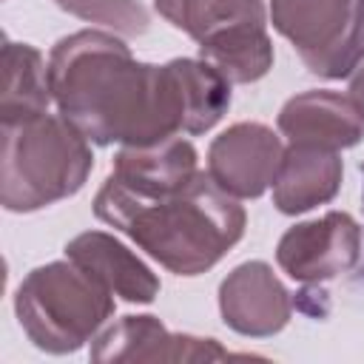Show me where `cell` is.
Listing matches in <instances>:
<instances>
[{
  "label": "cell",
  "instance_id": "obj_5",
  "mask_svg": "<svg viewBox=\"0 0 364 364\" xmlns=\"http://www.w3.org/2000/svg\"><path fill=\"white\" fill-rule=\"evenodd\" d=\"M276 262L293 282L318 287L358 267L361 228L344 210H330L321 219L299 222L279 239Z\"/></svg>",
  "mask_w": 364,
  "mask_h": 364
},
{
  "label": "cell",
  "instance_id": "obj_7",
  "mask_svg": "<svg viewBox=\"0 0 364 364\" xmlns=\"http://www.w3.org/2000/svg\"><path fill=\"white\" fill-rule=\"evenodd\" d=\"M282 156L284 145L273 128L262 122H236L210 142L208 173L225 193L256 199L273 185Z\"/></svg>",
  "mask_w": 364,
  "mask_h": 364
},
{
  "label": "cell",
  "instance_id": "obj_4",
  "mask_svg": "<svg viewBox=\"0 0 364 364\" xmlns=\"http://www.w3.org/2000/svg\"><path fill=\"white\" fill-rule=\"evenodd\" d=\"M14 313L37 350L65 355L100 336L114 316V293L65 256L34 267L20 282Z\"/></svg>",
  "mask_w": 364,
  "mask_h": 364
},
{
  "label": "cell",
  "instance_id": "obj_3",
  "mask_svg": "<svg viewBox=\"0 0 364 364\" xmlns=\"http://www.w3.org/2000/svg\"><path fill=\"white\" fill-rule=\"evenodd\" d=\"M91 168V142L63 114L3 122L0 202L9 213H31L74 196Z\"/></svg>",
  "mask_w": 364,
  "mask_h": 364
},
{
  "label": "cell",
  "instance_id": "obj_19",
  "mask_svg": "<svg viewBox=\"0 0 364 364\" xmlns=\"http://www.w3.org/2000/svg\"><path fill=\"white\" fill-rule=\"evenodd\" d=\"M350 97L355 100L358 111L364 114V63L355 65V71L350 74Z\"/></svg>",
  "mask_w": 364,
  "mask_h": 364
},
{
  "label": "cell",
  "instance_id": "obj_17",
  "mask_svg": "<svg viewBox=\"0 0 364 364\" xmlns=\"http://www.w3.org/2000/svg\"><path fill=\"white\" fill-rule=\"evenodd\" d=\"M54 3L80 20L100 23L125 37L145 34L148 23H151L145 6L136 0H54Z\"/></svg>",
  "mask_w": 364,
  "mask_h": 364
},
{
  "label": "cell",
  "instance_id": "obj_14",
  "mask_svg": "<svg viewBox=\"0 0 364 364\" xmlns=\"http://www.w3.org/2000/svg\"><path fill=\"white\" fill-rule=\"evenodd\" d=\"M54 102L48 85V63L28 43H3V97H0V119H28L48 114Z\"/></svg>",
  "mask_w": 364,
  "mask_h": 364
},
{
  "label": "cell",
  "instance_id": "obj_20",
  "mask_svg": "<svg viewBox=\"0 0 364 364\" xmlns=\"http://www.w3.org/2000/svg\"><path fill=\"white\" fill-rule=\"evenodd\" d=\"M361 199H364V188H361ZM361 282H364V267H361Z\"/></svg>",
  "mask_w": 364,
  "mask_h": 364
},
{
  "label": "cell",
  "instance_id": "obj_6",
  "mask_svg": "<svg viewBox=\"0 0 364 364\" xmlns=\"http://www.w3.org/2000/svg\"><path fill=\"white\" fill-rule=\"evenodd\" d=\"M270 23L293 43L310 74L338 80V57L353 23V0H270Z\"/></svg>",
  "mask_w": 364,
  "mask_h": 364
},
{
  "label": "cell",
  "instance_id": "obj_12",
  "mask_svg": "<svg viewBox=\"0 0 364 364\" xmlns=\"http://www.w3.org/2000/svg\"><path fill=\"white\" fill-rule=\"evenodd\" d=\"M65 256L97 276L114 296L131 304H151L159 296L156 273L105 230H85L65 245Z\"/></svg>",
  "mask_w": 364,
  "mask_h": 364
},
{
  "label": "cell",
  "instance_id": "obj_16",
  "mask_svg": "<svg viewBox=\"0 0 364 364\" xmlns=\"http://www.w3.org/2000/svg\"><path fill=\"white\" fill-rule=\"evenodd\" d=\"M199 57L210 63L230 85H247L273 68V43L264 23H253L199 43Z\"/></svg>",
  "mask_w": 364,
  "mask_h": 364
},
{
  "label": "cell",
  "instance_id": "obj_11",
  "mask_svg": "<svg viewBox=\"0 0 364 364\" xmlns=\"http://www.w3.org/2000/svg\"><path fill=\"white\" fill-rule=\"evenodd\" d=\"M196 173L199 156L193 142L185 136H171L154 145H122L111 165V176L139 196L173 193Z\"/></svg>",
  "mask_w": 364,
  "mask_h": 364
},
{
  "label": "cell",
  "instance_id": "obj_18",
  "mask_svg": "<svg viewBox=\"0 0 364 364\" xmlns=\"http://www.w3.org/2000/svg\"><path fill=\"white\" fill-rule=\"evenodd\" d=\"M361 63H364V0H353V23L338 57V80L350 77Z\"/></svg>",
  "mask_w": 364,
  "mask_h": 364
},
{
  "label": "cell",
  "instance_id": "obj_13",
  "mask_svg": "<svg viewBox=\"0 0 364 364\" xmlns=\"http://www.w3.org/2000/svg\"><path fill=\"white\" fill-rule=\"evenodd\" d=\"M341 156L338 151L290 145L273 179V205L279 213L296 216L316 205L330 202L341 188Z\"/></svg>",
  "mask_w": 364,
  "mask_h": 364
},
{
  "label": "cell",
  "instance_id": "obj_2",
  "mask_svg": "<svg viewBox=\"0 0 364 364\" xmlns=\"http://www.w3.org/2000/svg\"><path fill=\"white\" fill-rule=\"evenodd\" d=\"M94 216L125 233L139 250L176 276H199L245 236V208L208 171L162 196H139L114 176L94 196Z\"/></svg>",
  "mask_w": 364,
  "mask_h": 364
},
{
  "label": "cell",
  "instance_id": "obj_1",
  "mask_svg": "<svg viewBox=\"0 0 364 364\" xmlns=\"http://www.w3.org/2000/svg\"><path fill=\"white\" fill-rule=\"evenodd\" d=\"M57 111L94 145H154L210 131L230 108V82L202 57L134 60L111 31L82 28L48 54Z\"/></svg>",
  "mask_w": 364,
  "mask_h": 364
},
{
  "label": "cell",
  "instance_id": "obj_10",
  "mask_svg": "<svg viewBox=\"0 0 364 364\" xmlns=\"http://www.w3.org/2000/svg\"><path fill=\"white\" fill-rule=\"evenodd\" d=\"M279 131L290 145H310L324 151L353 148L364 136V114L350 94L338 91H301L279 111Z\"/></svg>",
  "mask_w": 364,
  "mask_h": 364
},
{
  "label": "cell",
  "instance_id": "obj_9",
  "mask_svg": "<svg viewBox=\"0 0 364 364\" xmlns=\"http://www.w3.org/2000/svg\"><path fill=\"white\" fill-rule=\"evenodd\" d=\"M219 313L225 324L250 338H267L287 327L293 299L267 262H242L219 284Z\"/></svg>",
  "mask_w": 364,
  "mask_h": 364
},
{
  "label": "cell",
  "instance_id": "obj_15",
  "mask_svg": "<svg viewBox=\"0 0 364 364\" xmlns=\"http://www.w3.org/2000/svg\"><path fill=\"white\" fill-rule=\"evenodd\" d=\"M154 6L173 28L196 43L267 20L262 0H154Z\"/></svg>",
  "mask_w": 364,
  "mask_h": 364
},
{
  "label": "cell",
  "instance_id": "obj_8",
  "mask_svg": "<svg viewBox=\"0 0 364 364\" xmlns=\"http://www.w3.org/2000/svg\"><path fill=\"white\" fill-rule=\"evenodd\" d=\"M239 358L216 338L171 333L156 316H122L91 344V361H222Z\"/></svg>",
  "mask_w": 364,
  "mask_h": 364
}]
</instances>
